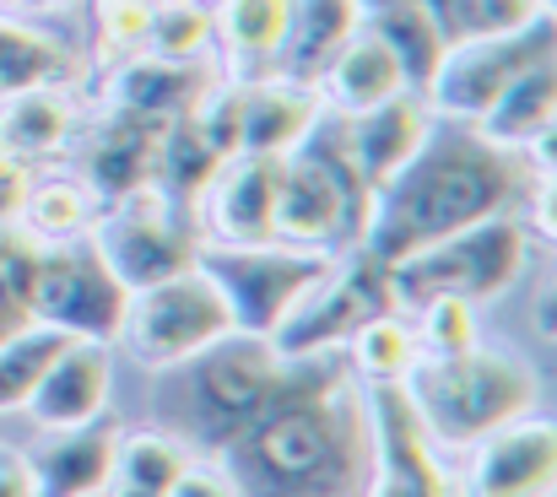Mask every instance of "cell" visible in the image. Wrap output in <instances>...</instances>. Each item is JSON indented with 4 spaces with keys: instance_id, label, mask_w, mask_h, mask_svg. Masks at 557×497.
I'll list each match as a JSON object with an SVG mask.
<instances>
[{
    "instance_id": "cell-38",
    "label": "cell",
    "mask_w": 557,
    "mask_h": 497,
    "mask_svg": "<svg viewBox=\"0 0 557 497\" xmlns=\"http://www.w3.org/2000/svg\"><path fill=\"white\" fill-rule=\"evenodd\" d=\"M422 346H428V357L471 351V346H476V309H471V303H455V298L428 303V309H422Z\"/></svg>"
},
{
    "instance_id": "cell-30",
    "label": "cell",
    "mask_w": 557,
    "mask_h": 497,
    "mask_svg": "<svg viewBox=\"0 0 557 497\" xmlns=\"http://www.w3.org/2000/svg\"><path fill=\"white\" fill-rule=\"evenodd\" d=\"M444 49L449 44H471V38H498V33H520L525 22H536L547 11V0H417Z\"/></svg>"
},
{
    "instance_id": "cell-9",
    "label": "cell",
    "mask_w": 557,
    "mask_h": 497,
    "mask_svg": "<svg viewBox=\"0 0 557 497\" xmlns=\"http://www.w3.org/2000/svg\"><path fill=\"white\" fill-rule=\"evenodd\" d=\"M389 309H395L389 265H379L369 249H352V254H336V265L287 309V320L271 331V346L282 362L325 357L331 346H347L358 325Z\"/></svg>"
},
{
    "instance_id": "cell-7",
    "label": "cell",
    "mask_w": 557,
    "mask_h": 497,
    "mask_svg": "<svg viewBox=\"0 0 557 497\" xmlns=\"http://www.w3.org/2000/svg\"><path fill=\"white\" fill-rule=\"evenodd\" d=\"M336 265V254L293 249V244H200L195 271L222 293L233 331L271 340L287 309Z\"/></svg>"
},
{
    "instance_id": "cell-17",
    "label": "cell",
    "mask_w": 557,
    "mask_h": 497,
    "mask_svg": "<svg viewBox=\"0 0 557 497\" xmlns=\"http://www.w3.org/2000/svg\"><path fill=\"white\" fill-rule=\"evenodd\" d=\"M109 384H114V362H109V346L103 340H71L49 373L38 378V389L27 395V417L44 427V433H65V427H82V422H98L103 406H109Z\"/></svg>"
},
{
    "instance_id": "cell-28",
    "label": "cell",
    "mask_w": 557,
    "mask_h": 497,
    "mask_svg": "<svg viewBox=\"0 0 557 497\" xmlns=\"http://www.w3.org/2000/svg\"><path fill=\"white\" fill-rule=\"evenodd\" d=\"M227 163L216 152V141L200 131V120L185 114V120H169L163 136H158V158H152V184L163 195H174L180 206H195L200 189L211 184V173Z\"/></svg>"
},
{
    "instance_id": "cell-1",
    "label": "cell",
    "mask_w": 557,
    "mask_h": 497,
    "mask_svg": "<svg viewBox=\"0 0 557 497\" xmlns=\"http://www.w3.org/2000/svg\"><path fill=\"white\" fill-rule=\"evenodd\" d=\"M363 395L325 357L282 368L265 411L216 449L238 497H347L363 476Z\"/></svg>"
},
{
    "instance_id": "cell-34",
    "label": "cell",
    "mask_w": 557,
    "mask_h": 497,
    "mask_svg": "<svg viewBox=\"0 0 557 497\" xmlns=\"http://www.w3.org/2000/svg\"><path fill=\"white\" fill-rule=\"evenodd\" d=\"M347 346H352V362H358V373H363L369 384L406 378V368L417 362V335L395 320V309H389V314H373L369 325H358Z\"/></svg>"
},
{
    "instance_id": "cell-40",
    "label": "cell",
    "mask_w": 557,
    "mask_h": 497,
    "mask_svg": "<svg viewBox=\"0 0 557 497\" xmlns=\"http://www.w3.org/2000/svg\"><path fill=\"white\" fill-rule=\"evenodd\" d=\"M169 497H238V487L222 471H211V465H189L185 476L169 487Z\"/></svg>"
},
{
    "instance_id": "cell-4",
    "label": "cell",
    "mask_w": 557,
    "mask_h": 497,
    "mask_svg": "<svg viewBox=\"0 0 557 497\" xmlns=\"http://www.w3.org/2000/svg\"><path fill=\"white\" fill-rule=\"evenodd\" d=\"M406 395L438 444H482L487 433L520 422L536 406V373L515 351L471 346L455 357H428L406 368Z\"/></svg>"
},
{
    "instance_id": "cell-44",
    "label": "cell",
    "mask_w": 557,
    "mask_h": 497,
    "mask_svg": "<svg viewBox=\"0 0 557 497\" xmlns=\"http://www.w3.org/2000/svg\"><path fill=\"white\" fill-rule=\"evenodd\" d=\"M152 5H200V0H152Z\"/></svg>"
},
{
    "instance_id": "cell-2",
    "label": "cell",
    "mask_w": 557,
    "mask_h": 497,
    "mask_svg": "<svg viewBox=\"0 0 557 497\" xmlns=\"http://www.w3.org/2000/svg\"><path fill=\"white\" fill-rule=\"evenodd\" d=\"M520 178L525 163L482 141L476 125H428L422 147L384 184H373L369 227L358 249H369L379 265H400L471 222L504 216L520 195Z\"/></svg>"
},
{
    "instance_id": "cell-43",
    "label": "cell",
    "mask_w": 557,
    "mask_h": 497,
    "mask_svg": "<svg viewBox=\"0 0 557 497\" xmlns=\"http://www.w3.org/2000/svg\"><path fill=\"white\" fill-rule=\"evenodd\" d=\"M103 493H109V497H152V493H136V487H120V482H109Z\"/></svg>"
},
{
    "instance_id": "cell-41",
    "label": "cell",
    "mask_w": 557,
    "mask_h": 497,
    "mask_svg": "<svg viewBox=\"0 0 557 497\" xmlns=\"http://www.w3.org/2000/svg\"><path fill=\"white\" fill-rule=\"evenodd\" d=\"M0 497H38L27 460H16V455H0Z\"/></svg>"
},
{
    "instance_id": "cell-19",
    "label": "cell",
    "mask_w": 557,
    "mask_h": 497,
    "mask_svg": "<svg viewBox=\"0 0 557 497\" xmlns=\"http://www.w3.org/2000/svg\"><path fill=\"white\" fill-rule=\"evenodd\" d=\"M320 114H325V103H320L314 87H298V82H282V76L249 82V87H238V152L287 158L314 131Z\"/></svg>"
},
{
    "instance_id": "cell-10",
    "label": "cell",
    "mask_w": 557,
    "mask_h": 497,
    "mask_svg": "<svg viewBox=\"0 0 557 497\" xmlns=\"http://www.w3.org/2000/svg\"><path fill=\"white\" fill-rule=\"evenodd\" d=\"M553 11H542L536 22H525L520 33H498V38H471V44H449L433 82L422 87V103L438 120L455 125H476L487 114V103L531 65L553 60Z\"/></svg>"
},
{
    "instance_id": "cell-6",
    "label": "cell",
    "mask_w": 557,
    "mask_h": 497,
    "mask_svg": "<svg viewBox=\"0 0 557 497\" xmlns=\"http://www.w3.org/2000/svg\"><path fill=\"white\" fill-rule=\"evenodd\" d=\"M531 254V238L525 227L504 211V216H487V222H471L438 244H428L422 254L389 265V293H395V309L411 303V309H428L438 298H455V303H487L498 298L520 265Z\"/></svg>"
},
{
    "instance_id": "cell-11",
    "label": "cell",
    "mask_w": 557,
    "mask_h": 497,
    "mask_svg": "<svg viewBox=\"0 0 557 497\" xmlns=\"http://www.w3.org/2000/svg\"><path fill=\"white\" fill-rule=\"evenodd\" d=\"M120 335L131 340L136 362L174 368V362H185L195 351H206L211 340L233 335V314H227L222 293L189 265L185 276H169L158 287L131 293Z\"/></svg>"
},
{
    "instance_id": "cell-21",
    "label": "cell",
    "mask_w": 557,
    "mask_h": 497,
    "mask_svg": "<svg viewBox=\"0 0 557 497\" xmlns=\"http://www.w3.org/2000/svg\"><path fill=\"white\" fill-rule=\"evenodd\" d=\"M287 22H293V0H222L211 11V33H216L211 44L227 54V82L249 87L276 76Z\"/></svg>"
},
{
    "instance_id": "cell-37",
    "label": "cell",
    "mask_w": 557,
    "mask_h": 497,
    "mask_svg": "<svg viewBox=\"0 0 557 497\" xmlns=\"http://www.w3.org/2000/svg\"><path fill=\"white\" fill-rule=\"evenodd\" d=\"M147 22H152V0H98L92 5L98 60L103 65H125V60L147 54Z\"/></svg>"
},
{
    "instance_id": "cell-24",
    "label": "cell",
    "mask_w": 557,
    "mask_h": 497,
    "mask_svg": "<svg viewBox=\"0 0 557 497\" xmlns=\"http://www.w3.org/2000/svg\"><path fill=\"white\" fill-rule=\"evenodd\" d=\"M553 120H557V71H553V60H542V65L520 71L487 103V114L476 120V136L493 141V147H504V152H515V147L547 141L553 136Z\"/></svg>"
},
{
    "instance_id": "cell-20",
    "label": "cell",
    "mask_w": 557,
    "mask_h": 497,
    "mask_svg": "<svg viewBox=\"0 0 557 497\" xmlns=\"http://www.w3.org/2000/svg\"><path fill=\"white\" fill-rule=\"evenodd\" d=\"M114 449H120V433L109 422H82V427H65L54 433L49 444H38L27 455V471H33V487L38 497H92L114 482Z\"/></svg>"
},
{
    "instance_id": "cell-31",
    "label": "cell",
    "mask_w": 557,
    "mask_h": 497,
    "mask_svg": "<svg viewBox=\"0 0 557 497\" xmlns=\"http://www.w3.org/2000/svg\"><path fill=\"white\" fill-rule=\"evenodd\" d=\"M16 222H22V238H33V244H71V238H82L87 222H92V195H87L76 178L33 184Z\"/></svg>"
},
{
    "instance_id": "cell-33",
    "label": "cell",
    "mask_w": 557,
    "mask_h": 497,
    "mask_svg": "<svg viewBox=\"0 0 557 497\" xmlns=\"http://www.w3.org/2000/svg\"><path fill=\"white\" fill-rule=\"evenodd\" d=\"M189 471V455L180 438L169 433H131L120 438L114 449V482L120 487H136V493H152V497H169V487Z\"/></svg>"
},
{
    "instance_id": "cell-3",
    "label": "cell",
    "mask_w": 557,
    "mask_h": 497,
    "mask_svg": "<svg viewBox=\"0 0 557 497\" xmlns=\"http://www.w3.org/2000/svg\"><path fill=\"white\" fill-rule=\"evenodd\" d=\"M282 368L287 362L276 357L271 340L238 331L211 340L206 351H195L185 362H174V373L163 378V395H158L169 438L216 455L227 438H238L265 411V400L282 384Z\"/></svg>"
},
{
    "instance_id": "cell-27",
    "label": "cell",
    "mask_w": 557,
    "mask_h": 497,
    "mask_svg": "<svg viewBox=\"0 0 557 497\" xmlns=\"http://www.w3.org/2000/svg\"><path fill=\"white\" fill-rule=\"evenodd\" d=\"M363 27L389 49V60L400 65L406 92L422 98V87L433 82V71H438V60H444V38H438L433 16H428L417 0H395V5H384V11L363 16Z\"/></svg>"
},
{
    "instance_id": "cell-45",
    "label": "cell",
    "mask_w": 557,
    "mask_h": 497,
    "mask_svg": "<svg viewBox=\"0 0 557 497\" xmlns=\"http://www.w3.org/2000/svg\"><path fill=\"white\" fill-rule=\"evenodd\" d=\"M33 5H71V0H33Z\"/></svg>"
},
{
    "instance_id": "cell-36",
    "label": "cell",
    "mask_w": 557,
    "mask_h": 497,
    "mask_svg": "<svg viewBox=\"0 0 557 497\" xmlns=\"http://www.w3.org/2000/svg\"><path fill=\"white\" fill-rule=\"evenodd\" d=\"M211 38H216V33H211L206 0H200V5H152L147 54H158V60H206Z\"/></svg>"
},
{
    "instance_id": "cell-23",
    "label": "cell",
    "mask_w": 557,
    "mask_h": 497,
    "mask_svg": "<svg viewBox=\"0 0 557 497\" xmlns=\"http://www.w3.org/2000/svg\"><path fill=\"white\" fill-rule=\"evenodd\" d=\"M358 27H363V16H358L352 0H293V22H287V44H282L276 76L320 92L325 65L342 54V44Z\"/></svg>"
},
{
    "instance_id": "cell-29",
    "label": "cell",
    "mask_w": 557,
    "mask_h": 497,
    "mask_svg": "<svg viewBox=\"0 0 557 497\" xmlns=\"http://www.w3.org/2000/svg\"><path fill=\"white\" fill-rule=\"evenodd\" d=\"M71 71H76V60H71L49 33L0 16V98L38 92V87H60V82H71Z\"/></svg>"
},
{
    "instance_id": "cell-14",
    "label": "cell",
    "mask_w": 557,
    "mask_h": 497,
    "mask_svg": "<svg viewBox=\"0 0 557 497\" xmlns=\"http://www.w3.org/2000/svg\"><path fill=\"white\" fill-rule=\"evenodd\" d=\"M276 173L282 158L233 152L200 189V222L211 244H276Z\"/></svg>"
},
{
    "instance_id": "cell-42",
    "label": "cell",
    "mask_w": 557,
    "mask_h": 497,
    "mask_svg": "<svg viewBox=\"0 0 557 497\" xmlns=\"http://www.w3.org/2000/svg\"><path fill=\"white\" fill-rule=\"evenodd\" d=\"M358 5V16H373V11H384V5H395V0H352Z\"/></svg>"
},
{
    "instance_id": "cell-15",
    "label": "cell",
    "mask_w": 557,
    "mask_h": 497,
    "mask_svg": "<svg viewBox=\"0 0 557 497\" xmlns=\"http://www.w3.org/2000/svg\"><path fill=\"white\" fill-rule=\"evenodd\" d=\"M557 487V427L553 422H509L482 438L471 471H466V497H553Z\"/></svg>"
},
{
    "instance_id": "cell-39",
    "label": "cell",
    "mask_w": 557,
    "mask_h": 497,
    "mask_svg": "<svg viewBox=\"0 0 557 497\" xmlns=\"http://www.w3.org/2000/svg\"><path fill=\"white\" fill-rule=\"evenodd\" d=\"M33 189V163H22L11 147H0V227H16Z\"/></svg>"
},
{
    "instance_id": "cell-22",
    "label": "cell",
    "mask_w": 557,
    "mask_h": 497,
    "mask_svg": "<svg viewBox=\"0 0 557 497\" xmlns=\"http://www.w3.org/2000/svg\"><path fill=\"white\" fill-rule=\"evenodd\" d=\"M211 92V76L200 60H158V54H136L125 65H114V98L120 109H136L158 125L185 120L200 109V98Z\"/></svg>"
},
{
    "instance_id": "cell-26",
    "label": "cell",
    "mask_w": 557,
    "mask_h": 497,
    "mask_svg": "<svg viewBox=\"0 0 557 497\" xmlns=\"http://www.w3.org/2000/svg\"><path fill=\"white\" fill-rule=\"evenodd\" d=\"M76 136V114L65 103L60 87H38V92H16L5 98V114H0V147H11L22 163H38V158H54L65 152Z\"/></svg>"
},
{
    "instance_id": "cell-18",
    "label": "cell",
    "mask_w": 557,
    "mask_h": 497,
    "mask_svg": "<svg viewBox=\"0 0 557 497\" xmlns=\"http://www.w3.org/2000/svg\"><path fill=\"white\" fill-rule=\"evenodd\" d=\"M428 125H433L428 103L417 92H395V98L373 103L363 114L342 120V152H347V163L358 167V178L373 189V184H384L395 167L422 147Z\"/></svg>"
},
{
    "instance_id": "cell-25",
    "label": "cell",
    "mask_w": 557,
    "mask_h": 497,
    "mask_svg": "<svg viewBox=\"0 0 557 497\" xmlns=\"http://www.w3.org/2000/svg\"><path fill=\"white\" fill-rule=\"evenodd\" d=\"M325 92H331V103L336 109H347V114H363L373 103H384V98H395V92H406V82H400V65L389 60V49L373 38L369 27H358L347 44H342V54L325 65Z\"/></svg>"
},
{
    "instance_id": "cell-16",
    "label": "cell",
    "mask_w": 557,
    "mask_h": 497,
    "mask_svg": "<svg viewBox=\"0 0 557 497\" xmlns=\"http://www.w3.org/2000/svg\"><path fill=\"white\" fill-rule=\"evenodd\" d=\"M158 136H163L158 120L109 103V109L98 114V125L87 131V141H82V178H76V184H82L98 206H109V200H120V195L152 184Z\"/></svg>"
},
{
    "instance_id": "cell-8",
    "label": "cell",
    "mask_w": 557,
    "mask_h": 497,
    "mask_svg": "<svg viewBox=\"0 0 557 497\" xmlns=\"http://www.w3.org/2000/svg\"><path fill=\"white\" fill-rule=\"evenodd\" d=\"M87 244L98 249V260L114 271V282L125 293H141L169 276H185L195 265L200 222H195V206H180L158 184H141L103 206L98 233Z\"/></svg>"
},
{
    "instance_id": "cell-13",
    "label": "cell",
    "mask_w": 557,
    "mask_h": 497,
    "mask_svg": "<svg viewBox=\"0 0 557 497\" xmlns=\"http://www.w3.org/2000/svg\"><path fill=\"white\" fill-rule=\"evenodd\" d=\"M363 433H369V497H455L400 378L363 389Z\"/></svg>"
},
{
    "instance_id": "cell-32",
    "label": "cell",
    "mask_w": 557,
    "mask_h": 497,
    "mask_svg": "<svg viewBox=\"0 0 557 497\" xmlns=\"http://www.w3.org/2000/svg\"><path fill=\"white\" fill-rule=\"evenodd\" d=\"M71 346L65 331H49V325H27L11 340H0V411H16L27 406V395L38 389V378L49 373V362Z\"/></svg>"
},
{
    "instance_id": "cell-12",
    "label": "cell",
    "mask_w": 557,
    "mask_h": 497,
    "mask_svg": "<svg viewBox=\"0 0 557 497\" xmlns=\"http://www.w3.org/2000/svg\"><path fill=\"white\" fill-rule=\"evenodd\" d=\"M131 293L114 282V271L98 260L92 244H49L38 249L33 271V320L49 331H65L71 340H114L125 325Z\"/></svg>"
},
{
    "instance_id": "cell-35",
    "label": "cell",
    "mask_w": 557,
    "mask_h": 497,
    "mask_svg": "<svg viewBox=\"0 0 557 497\" xmlns=\"http://www.w3.org/2000/svg\"><path fill=\"white\" fill-rule=\"evenodd\" d=\"M33 271H38V244L22 238L16 227H0V340L33 325Z\"/></svg>"
},
{
    "instance_id": "cell-5",
    "label": "cell",
    "mask_w": 557,
    "mask_h": 497,
    "mask_svg": "<svg viewBox=\"0 0 557 497\" xmlns=\"http://www.w3.org/2000/svg\"><path fill=\"white\" fill-rule=\"evenodd\" d=\"M369 195L373 189L342 152V120L320 114L276 173V244L352 254L369 227Z\"/></svg>"
}]
</instances>
